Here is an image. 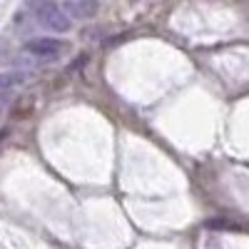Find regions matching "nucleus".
Returning <instances> with one entry per match:
<instances>
[{
  "mask_svg": "<svg viewBox=\"0 0 249 249\" xmlns=\"http://www.w3.org/2000/svg\"><path fill=\"white\" fill-rule=\"evenodd\" d=\"M23 50L30 53V55H37V57H55L62 50V43L60 40H53V37H37V40L25 43Z\"/></svg>",
  "mask_w": 249,
  "mask_h": 249,
  "instance_id": "nucleus-2",
  "label": "nucleus"
},
{
  "mask_svg": "<svg viewBox=\"0 0 249 249\" xmlns=\"http://www.w3.org/2000/svg\"><path fill=\"white\" fill-rule=\"evenodd\" d=\"M60 10L68 15V20H82V18H90L97 13V3H90V0H85V3L70 0V3H62Z\"/></svg>",
  "mask_w": 249,
  "mask_h": 249,
  "instance_id": "nucleus-3",
  "label": "nucleus"
},
{
  "mask_svg": "<svg viewBox=\"0 0 249 249\" xmlns=\"http://www.w3.org/2000/svg\"><path fill=\"white\" fill-rule=\"evenodd\" d=\"M25 77H28V72H3L0 75V95H5L8 90L23 85Z\"/></svg>",
  "mask_w": 249,
  "mask_h": 249,
  "instance_id": "nucleus-4",
  "label": "nucleus"
},
{
  "mask_svg": "<svg viewBox=\"0 0 249 249\" xmlns=\"http://www.w3.org/2000/svg\"><path fill=\"white\" fill-rule=\"evenodd\" d=\"M37 20H40V25L48 28V30H55V33H65L70 28V20L68 15L60 10V5L55 3H45V5H37Z\"/></svg>",
  "mask_w": 249,
  "mask_h": 249,
  "instance_id": "nucleus-1",
  "label": "nucleus"
}]
</instances>
